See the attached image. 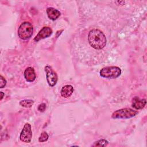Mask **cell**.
<instances>
[{
    "mask_svg": "<svg viewBox=\"0 0 147 147\" xmlns=\"http://www.w3.org/2000/svg\"><path fill=\"white\" fill-rule=\"evenodd\" d=\"M90 45L95 49H101L106 44V38L103 33L99 29H92L88 35Z\"/></svg>",
    "mask_w": 147,
    "mask_h": 147,
    "instance_id": "obj_1",
    "label": "cell"
},
{
    "mask_svg": "<svg viewBox=\"0 0 147 147\" xmlns=\"http://www.w3.org/2000/svg\"><path fill=\"white\" fill-rule=\"evenodd\" d=\"M99 74L105 78L115 79L121 75V69L117 66L105 67L100 69Z\"/></svg>",
    "mask_w": 147,
    "mask_h": 147,
    "instance_id": "obj_2",
    "label": "cell"
},
{
    "mask_svg": "<svg viewBox=\"0 0 147 147\" xmlns=\"http://www.w3.org/2000/svg\"><path fill=\"white\" fill-rule=\"evenodd\" d=\"M137 114V111L127 107L115 111L113 113L111 117L114 119H127L136 116Z\"/></svg>",
    "mask_w": 147,
    "mask_h": 147,
    "instance_id": "obj_3",
    "label": "cell"
},
{
    "mask_svg": "<svg viewBox=\"0 0 147 147\" xmlns=\"http://www.w3.org/2000/svg\"><path fill=\"white\" fill-rule=\"evenodd\" d=\"M33 28L29 22L22 23L18 29V35L22 40H27L32 36Z\"/></svg>",
    "mask_w": 147,
    "mask_h": 147,
    "instance_id": "obj_4",
    "label": "cell"
},
{
    "mask_svg": "<svg viewBox=\"0 0 147 147\" xmlns=\"http://www.w3.org/2000/svg\"><path fill=\"white\" fill-rule=\"evenodd\" d=\"M44 70L46 73L47 80L49 86L51 87H53L56 84L58 79L56 72L50 65H46L44 68Z\"/></svg>",
    "mask_w": 147,
    "mask_h": 147,
    "instance_id": "obj_5",
    "label": "cell"
},
{
    "mask_svg": "<svg viewBox=\"0 0 147 147\" xmlns=\"http://www.w3.org/2000/svg\"><path fill=\"white\" fill-rule=\"evenodd\" d=\"M32 137V131L31 126L29 123H26L21 132L20 139L25 143H29Z\"/></svg>",
    "mask_w": 147,
    "mask_h": 147,
    "instance_id": "obj_6",
    "label": "cell"
},
{
    "mask_svg": "<svg viewBox=\"0 0 147 147\" xmlns=\"http://www.w3.org/2000/svg\"><path fill=\"white\" fill-rule=\"evenodd\" d=\"M52 34V30L48 26L43 27L34 38V41L36 42L39 41L42 39H44L49 37Z\"/></svg>",
    "mask_w": 147,
    "mask_h": 147,
    "instance_id": "obj_7",
    "label": "cell"
},
{
    "mask_svg": "<svg viewBox=\"0 0 147 147\" xmlns=\"http://www.w3.org/2000/svg\"><path fill=\"white\" fill-rule=\"evenodd\" d=\"M24 78L28 82H33L36 78V73L33 68L29 67L24 71Z\"/></svg>",
    "mask_w": 147,
    "mask_h": 147,
    "instance_id": "obj_8",
    "label": "cell"
},
{
    "mask_svg": "<svg viewBox=\"0 0 147 147\" xmlns=\"http://www.w3.org/2000/svg\"><path fill=\"white\" fill-rule=\"evenodd\" d=\"M146 101L145 99H140L137 96H135L132 99L131 106L133 108L136 110H140L142 109L146 105Z\"/></svg>",
    "mask_w": 147,
    "mask_h": 147,
    "instance_id": "obj_9",
    "label": "cell"
},
{
    "mask_svg": "<svg viewBox=\"0 0 147 147\" xmlns=\"http://www.w3.org/2000/svg\"><path fill=\"white\" fill-rule=\"evenodd\" d=\"M47 13L48 18L50 20H53V21L56 20V19H57L61 14L59 10L55 9L53 7H48V8H47Z\"/></svg>",
    "mask_w": 147,
    "mask_h": 147,
    "instance_id": "obj_10",
    "label": "cell"
},
{
    "mask_svg": "<svg viewBox=\"0 0 147 147\" xmlns=\"http://www.w3.org/2000/svg\"><path fill=\"white\" fill-rule=\"evenodd\" d=\"M74 92V88L71 85H65L61 90V95L64 98H68Z\"/></svg>",
    "mask_w": 147,
    "mask_h": 147,
    "instance_id": "obj_11",
    "label": "cell"
},
{
    "mask_svg": "<svg viewBox=\"0 0 147 147\" xmlns=\"http://www.w3.org/2000/svg\"><path fill=\"white\" fill-rule=\"evenodd\" d=\"M34 103V100L32 99H25L20 101V105L24 107L30 108L33 105Z\"/></svg>",
    "mask_w": 147,
    "mask_h": 147,
    "instance_id": "obj_12",
    "label": "cell"
},
{
    "mask_svg": "<svg viewBox=\"0 0 147 147\" xmlns=\"http://www.w3.org/2000/svg\"><path fill=\"white\" fill-rule=\"evenodd\" d=\"M107 144L108 141L107 140L105 139H101L95 141L92 145V146H105Z\"/></svg>",
    "mask_w": 147,
    "mask_h": 147,
    "instance_id": "obj_13",
    "label": "cell"
},
{
    "mask_svg": "<svg viewBox=\"0 0 147 147\" xmlns=\"http://www.w3.org/2000/svg\"><path fill=\"white\" fill-rule=\"evenodd\" d=\"M49 138V136L48 133L45 131H43L40 136L38 138V141L40 142H43L47 141Z\"/></svg>",
    "mask_w": 147,
    "mask_h": 147,
    "instance_id": "obj_14",
    "label": "cell"
},
{
    "mask_svg": "<svg viewBox=\"0 0 147 147\" xmlns=\"http://www.w3.org/2000/svg\"><path fill=\"white\" fill-rule=\"evenodd\" d=\"M46 109V104L44 103H42L40 104L38 106V110L40 112H44Z\"/></svg>",
    "mask_w": 147,
    "mask_h": 147,
    "instance_id": "obj_15",
    "label": "cell"
},
{
    "mask_svg": "<svg viewBox=\"0 0 147 147\" xmlns=\"http://www.w3.org/2000/svg\"><path fill=\"white\" fill-rule=\"evenodd\" d=\"M0 80H1L0 87L1 88H3L6 86V80L2 75L0 76Z\"/></svg>",
    "mask_w": 147,
    "mask_h": 147,
    "instance_id": "obj_16",
    "label": "cell"
},
{
    "mask_svg": "<svg viewBox=\"0 0 147 147\" xmlns=\"http://www.w3.org/2000/svg\"><path fill=\"white\" fill-rule=\"evenodd\" d=\"M0 94H1V99H1V100H2L5 94H4V93H3V92H0Z\"/></svg>",
    "mask_w": 147,
    "mask_h": 147,
    "instance_id": "obj_17",
    "label": "cell"
}]
</instances>
